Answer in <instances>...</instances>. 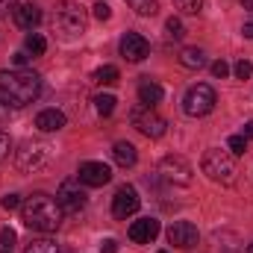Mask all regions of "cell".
I'll return each instance as SVG.
<instances>
[{"label": "cell", "instance_id": "52a82bcc", "mask_svg": "<svg viewBox=\"0 0 253 253\" xmlns=\"http://www.w3.org/2000/svg\"><path fill=\"white\" fill-rule=\"evenodd\" d=\"M129 121H132V126H135L141 135H147V138H162L165 129H168L165 118H162L153 106H144V103L129 112Z\"/></svg>", "mask_w": 253, "mask_h": 253}, {"label": "cell", "instance_id": "836d02e7", "mask_svg": "<svg viewBox=\"0 0 253 253\" xmlns=\"http://www.w3.org/2000/svg\"><path fill=\"white\" fill-rule=\"evenodd\" d=\"M100 253H118V242L115 239H103L100 242Z\"/></svg>", "mask_w": 253, "mask_h": 253}, {"label": "cell", "instance_id": "d6986e66", "mask_svg": "<svg viewBox=\"0 0 253 253\" xmlns=\"http://www.w3.org/2000/svg\"><path fill=\"white\" fill-rule=\"evenodd\" d=\"M180 65H183V68H203V65H206V56H203L200 47H186V50L180 53Z\"/></svg>", "mask_w": 253, "mask_h": 253}, {"label": "cell", "instance_id": "e575fe53", "mask_svg": "<svg viewBox=\"0 0 253 253\" xmlns=\"http://www.w3.org/2000/svg\"><path fill=\"white\" fill-rule=\"evenodd\" d=\"M9 12H15V0H0V18H9Z\"/></svg>", "mask_w": 253, "mask_h": 253}, {"label": "cell", "instance_id": "ffe728a7", "mask_svg": "<svg viewBox=\"0 0 253 253\" xmlns=\"http://www.w3.org/2000/svg\"><path fill=\"white\" fill-rule=\"evenodd\" d=\"M24 253H62V248H59L53 239H33V242L24 248Z\"/></svg>", "mask_w": 253, "mask_h": 253}, {"label": "cell", "instance_id": "d6a6232c", "mask_svg": "<svg viewBox=\"0 0 253 253\" xmlns=\"http://www.w3.org/2000/svg\"><path fill=\"white\" fill-rule=\"evenodd\" d=\"M212 74H215L218 80H224V77L230 74V65L224 62V59H218V62H212Z\"/></svg>", "mask_w": 253, "mask_h": 253}, {"label": "cell", "instance_id": "484cf974", "mask_svg": "<svg viewBox=\"0 0 253 253\" xmlns=\"http://www.w3.org/2000/svg\"><path fill=\"white\" fill-rule=\"evenodd\" d=\"M174 3H177V9L186 12V15H197V12L203 9V0H174Z\"/></svg>", "mask_w": 253, "mask_h": 253}, {"label": "cell", "instance_id": "f35d334b", "mask_svg": "<svg viewBox=\"0 0 253 253\" xmlns=\"http://www.w3.org/2000/svg\"><path fill=\"white\" fill-rule=\"evenodd\" d=\"M242 6H245V9H253V0H242Z\"/></svg>", "mask_w": 253, "mask_h": 253}, {"label": "cell", "instance_id": "ba28073f", "mask_svg": "<svg viewBox=\"0 0 253 253\" xmlns=\"http://www.w3.org/2000/svg\"><path fill=\"white\" fill-rule=\"evenodd\" d=\"M56 203L62 206V212H80L85 206V191H83V183L80 177H68L59 183L56 189Z\"/></svg>", "mask_w": 253, "mask_h": 253}, {"label": "cell", "instance_id": "7a4b0ae2", "mask_svg": "<svg viewBox=\"0 0 253 253\" xmlns=\"http://www.w3.org/2000/svg\"><path fill=\"white\" fill-rule=\"evenodd\" d=\"M42 94V77L27 68L0 71V97L12 106H27Z\"/></svg>", "mask_w": 253, "mask_h": 253}, {"label": "cell", "instance_id": "277c9868", "mask_svg": "<svg viewBox=\"0 0 253 253\" xmlns=\"http://www.w3.org/2000/svg\"><path fill=\"white\" fill-rule=\"evenodd\" d=\"M203 174L212 180V183H221V186H233L236 183V156L230 150H221V147H212L203 153Z\"/></svg>", "mask_w": 253, "mask_h": 253}, {"label": "cell", "instance_id": "e0dca14e", "mask_svg": "<svg viewBox=\"0 0 253 253\" xmlns=\"http://www.w3.org/2000/svg\"><path fill=\"white\" fill-rule=\"evenodd\" d=\"M112 159H115L118 168H132V165L138 162V153H135V147H132L129 141H118V144L112 147Z\"/></svg>", "mask_w": 253, "mask_h": 253}, {"label": "cell", "instance_id": "d590c367", "mask_svg": "<svg viewBox=\"0 0 253 253\" xmlns=\"http://www.w3.org/2000/svg\"><path fill=\"white\" fill-rule=\"evenodd\" d=\"M27 62H30V56H27L24 50H18V53L12 56V65H15V68H24V65H27Z\"/></svg>", "mask_w": 253, "mask_h": 253}, {"label": "cell", "instance_id": "7402d4cb", "mask_svg": "<svg viewBox=\"0 0 253 253\" xmlns=\"http://www.w3.org/2000/svg\"><path fill=\"white\" fill-rule=\"evenodd\" d=\"M115 103H118V100H115L112 94H97V97H94V109H97V115H103V118H109V115L115 112Z\"/></svg>", "mask_w": 253, "mask_h": 253}, {"label": "cell", "instance_id": "44dd1931", "mask_svg": "<svg viewBox=\"0 0 253 253\" xmlns=\"http://www.w3.org/2000/svg\"><path fill=\"white\" fill-rule=\"evenodd\" d=\"M118 77H121V74H118V68H115V65H103V68H97V71H94V83H97V85H115V83H118Z\"/></svg>", "mask_w": 253, "mask_h": 253}, {"label": "cell", "instance_id": "ac0fdd59", "mask_svg": "<svg viewBox=\"0 0 253 253\" xmlns=\"http://www.w3.org/2000/svg\"><path fill=\"white\" fill-rule=\"evenodd\" d=\"M162 97H165V91H162V85H159V83L144 80V83L138 85V103H144V106H156Z\"/></svg>", "mask_w": 253, "mask_h": 253}, {"label": "cell", "instance_id": "b9f144b4", "mask_svg": "<svg viewBox=\"0 0 253 253\" xmlns=\"http://www.w3.org/2000/svg\"><path fill=\"white\" fill-rule=\"evenodd\" d=\"M159 253H168V251H159Z\"/></svg>", "mask_w": 253, "mask_h": 253}, {"label": "cell", "instance_id": "603a6c76", "mask_svg": "<svg viewBox=\"0 0 253 253\" xmlns=\"http://www.w3.org/2000/svg\"><path fill=\"white\" fill-rule=\"evenodd\" d=\"M126 3H129V9H135L144 18H150V15L159 12V0H126Z\"/></svg>", "mask_w": 253, "mask_h": 253}, {"label": "cell", "instance_id": "74e56055", "mask_svg": "<svg viewBox=\"0 0 253 253\" xmlns=\"http://www.w3.org/2000/svg\"><path fill=\"white\" fill-rule=\"evenodd\" d=\"M242 135H245V138H253V121L245 124V132H242Z\"/></svg>", "mask_w": 253, "mask_h": 253}, {"label": "cell", "instance_id": "4fadbf2b", "mask_svg": "<svg viewBox=\"0 0 253 253\" xmlns=\"http://www.w3.org/2000/svg\"><path fill=\"white\" fill-rule=\"evenodd\" d=\"M147 53H150V44H147V39L141 33H126L121 39V56L126 62H141Z\"/></svg>", "mask_w": 253, "mask_h": 253}, {"label": "cell", "instance_id": "3957f363", "mask_svg": "<svg viewBox=\"0 0 253 253\" xmlns=\"http://www.w3.org/2000/svg\"><path fill=\"white\" fill-rule=\"evenodd\" d=\"M53 27L62 33V39H77V36H83L85 27H88L85 6H80V3H74V0L56 3V9H53Z\"/></svg>", "mask_w": 253, "mask_h": 253}, {"label": "cell", "instance_id": "9a60e30c", "mask_svg": "<svg viewBox=\"0 0 253 253\" xmlns=\"http://www.w3.org/2000/svg\"><path fill=\"white\" fill-rule=\"evenodd\" d=\"M12 18H15V24H18V27L33 30V27H39V24H42V9H39V6H33V3H21V6H15Z\"/></svg>", "mask_w": 253, "mask_h": 253}, {"label": "cell", "instance_id": "8992f818", "mask_svg": "<svg viewBox=\"0 0 253 253\" xmlns=\"http://www.w3.org/2000/svg\"><path fill=\"white\" fill-rule=\"evenodd\" d=\"M215 103H218L215 88L206 85V83H197V85H191L189 91H186V97H183V112L191 115V118H203V115H209L215 109Z\"/></svg>", "mask_w": 253, "mask_h": 253}, {"label": "cell", "instance_id": "9c48e42d", "mask_svg": "<svg viewBox=\"0 0 253 253\" xmlns=\"http://www.w3.org/2000/svg\"><path fill=\"white\" fill-rule=\"evenodd\" d=\"M159 174H162V180L171 183V186H189L194 171H191V165L183 156H165V159L159 162Z\"/></svg>", "mask_w": 253, "mask_h": 253}, {"label": "cell", "instance_id": "8d00e7d4", "mask_svg": "<svg viewBox=\"0 0 253 253\" xmlns=\"http://www.w3.org/2000/svg\"><path fill=\"white\" fill-rule=\"evenodd\" d=\"M242 33H245V39H253V21H248V24L242 27Z\"/></svg>", "mask_w": 253, "mask_h": 253}, {"label": "cell", "instance_id": "30bf717a", "mask_svg": "<svg viewBox=\"0 0 253 253\" xmlns=\"http://www.w3.org/2000/svg\"><path fill=\"white\" fill-rule=\"evenodd\" d=\"M168 242L174 248H180V251H191V248H197L200 233H197V227L191 221H174L168 227Z\"/></svg>", "mask_w": 253, "mask_h": 253}, {"label": "cell", "instance_id": "83f0119b", "mask_svg": "<svg viewBox=\"0 0 253 253\" xmlns=\"http://www.w3.org/2000/svg\"><path fill=\"white\" fill-rule=\"evenodd\" d=\"M236 77H239V80H251L253 77V65L248 62V59H239V62H236Z\"/></svg>", "mask_w": 253, "mask_h": 253}, {"label": "cell", "instance_id": "2e32d148", "mask_svg": "<svg viewBox=\"0 0 253 253\" xmlns=\"http://www.w3.org/2000/svg\"><path fill=\"white\" fill-rule=\"evenodd\" d=\"M65 124H68V118H65V112H59V109H44V112L36 115V126L42 132H59Z\"/></svg>", "mask_w": 253, "mask_h": 253}, {"label": "cell", "instance_id": "6da1fadb", "mask_svg": "<svg viewBox=\"0 0 253 253\" xmlns=\"http://www.w3.org/2000/svg\"><path fill=\"white\" fill-rule=\"evenodd\" d=\"M21 221L36 233H56L62 224V206L50 194L36 191L21 203Z\"/></svg>", "mask_w": 253, "mask_h": 253}, {"label": "cell", "instance_id": "60d3db41", "mask_svg": "<svg viewBox=\"0 0 253 253\" xmlns=\"http://www.w3.org/2000/svg\"><path fill=\"white\" fill-rule=\"evenodd\" d=\"M248 253H253V245H251V248H248Z\"/></svg>", "mask_w": 253, "mask_h": 253}, {"label": "cell", "instance_id": "cb8c5ba5", "mask_svg": "<svg viewBox=\"0 0 253 253\" xmlns=\"http://www.w3.org/2000/svg\"><path fill=\"white\" fill-rule=\"evenodd\" d=\"M27 50H30L33 56H42V53L47 50V42H44V36H39V33H30V36H27Z\"/></svg>", "mask_w": 253, "mask_h": 253}, {"label": "cell", "instance_id": "5b68a950", "mask_svg": "<svg viewBox=\"0 0 253 253\" xmlns=\"http://www.w3.org/2000/svg\"><path fill=\"white\" fill-rule=\"evenodd\" d=\"M15 162H18V168L24 174H36V171H42V168H47L53 162V147L47 141H24Z\"/></svg>", "mask_w": 253, "mask_h": 253}, {"label": "cell", "instance_id": "4dcf8cb0", "mask_svg": "<svg viewBox=\"0 0 253 253\" xmlns=\"http://www.w3.org/2000/svg\"><path fill=\"white\" fill-rule=\"evenodd\" d=\"M94 18H97V21H109V18H112V9L100 0V3H94Z\"/></svg>", "mask_w": 253, "mask_h": 253}, {"label": "cell", "instance_id": "1f68e13d", "mask_svg": "<svg viewBox=\"0 0 253 253\" xmlns=\"http://www.w3.org/2000/svg\"><path fill=\"white\" fill-rule=\"evenodd\" d=\"M9 150H12V138H9V135H6V132L0 129V162H3L6 156H9Z\"/></svg>", "mask_w": 253, "mask_h": 253}, {"label": "cell", "instance_id": "8fae6325", "mask_svg": "<svg viewBox=\"0 0 253 253\" xmlns=\"http://www.w3.org/2000/svg\"><path fill=\"white\" fill-rule=\"evenodd\" d=\"M138 206H141V197H138V191L132 189V186H121V189L115 191V197H112V215L121 218V221L129 218V215H135Z\"/></svg>", "mask_w": 253, "mask_h": 253}, {"label": "cell", "instance_id": "4316f807", "mask_svg": "<svg viewBox=\"0 0 253 253\" xmlns=\"http://www.w3.org/2000/svg\"><path fill=\"white\" fill-rule=\"evenodd\" d=\"M165 30H168V36H171V39H183V36H186V27H183V21H180V18H168Z\"/></svg>", "mask_w": 253, "mask_h": 253}, {"label": "cell", "instance_id": "f1b7e54d", "mask_svg": "<svg viewBox=\"0 0 253 253\" xmlns=\"http://www.w3.org/2000/svg\"><path fill=\"white\" fill-rule=\"evenodd\" d=\"M24 200H21V194H3V200H0V206L6 209V212H12V209H18Z\"/></svg>", "mask_w": 253, "mask_h": 253}, {"label": "cell", "instance_id": "d4e9b609", "mask_svg": "<svg viewBox=\"0 0 253 253\" xmlns=\"http://www.w3.org/2000/svg\"><path fill=\"white\" fill-rule=\"evenodd\" d=\"M227 147H230L233 156H245V150H248V138H245V135H230Z\"/></svg>", "mask_w": 253, "mask_h": 253}, {"label": "cell", "instance_id": "ab89813d", "mask_svg": "<svg viewBox=\"0 0 253 253\" xmlns=\"http://www.w3.org/2000/svg\"><path fill=\"white\" fill-rule=\"evenodd\" d=\"M0 253H12V251H9V248H3V251H0Z\"/></svg>", "mask_w": 253, "mask_h": 253}, {"label": "cell", "instance_id": "7c38bea8", "mask_svg": "<svg viewBox=\"0 0 253 253\" xmlns=\"http://www.w3.org/2000/svg\"><path fill=\"white\" fill-rule=\"evenodd\" d=\"M77 177H80V183H83V186L100 189V186H106V183L112 180V168H109V165H103V162H83V165H80V171H77Z\"/></svg>", "mask_w": 253, "mask_h": 253}, {"label": "cell", "instance_id": "5bb4252c", "mask_svg": "<svg viewBox=\"0 0 253 253\" xmlns=\"http://www.w3.org/2000/svg\"><path fill=\"white\" fill-rule=\"evenodd\" d=\"M159 221L156 218H141V221H135L132 227H129V242H135V245H150L156 236H159Z\"/></svg>", "mask_w": 253, "mask_h": 253}, {"label": "cell", "instance_id": "f546056e", "mask_svg": "<svg viewBox=\"0 0 253 253\" xmlns=\"http://www.w3.org/2000/svg\"><path fill=\"white\" fill-rule=\"evenodd\" d=\"M15 239H18V233H15L12 227H3V230H0V245H3V248H9V251H12Z\"/></svg>", "mask_w": 253, "mask_h": 253}]
</instances>
